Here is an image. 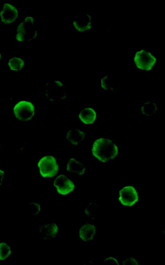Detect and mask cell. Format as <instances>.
<instances>
[{
  "mask_svg": "<svg viewBox=\"0 0 165 265\" xmlns=\"http://www.w3.org/2000/svg\"><path fill=\"white\" fill-rule=\"evenodd\" d=\"M8 66L11 71H21L25 66V62L21 57L13 56L8 59Z\"/></svg>",
  "mask_w": 165,
  "mask_h": 265,
  "instance_id": "cell-18",
  "label": "cell"
},
{
  "mask_svg": "<svg viewBox=\"0 0 165 265\" xmlns=\"http://www.w3.org/2000/svg\"><path fill=\"white\" fill-rule=\"evenodd\" d=\"M89 150L92 158L99 164H106L114 160L120 155L119 145L109 137L95 138Z\"/></svg>",
  "mask_w": 165,
  "mask_h": 265,
  "instance_id": "cell-1",
  "label": "cell"
},
{
  "mask_svg": "<svg viewBox=\"0 0 165 265\" xmlns=\"http://www.w3.org/2000/svg\"><path fill=\"white\" fill-rule=\"evenodd\" d=\"M64 139L73 147L79 148L88 140V135L80 128L68 129L65 132Z\"/></svg>",
  "mask_w": 165,
  "mask_h": 265,
  "instance_id": "cell-13",
  "label": "cell"
},
{
  "mask_svg": "<svg viewBox=\"0 0 165 265\" xmlns=\"http://www.w3.org/2000/svg\"><path fill=\"white\" fill-rule=\"evenodd\" d=\"M92 13H76L72 22V31L87 32L92 30Z\"/></svg>",
  "mask_w": 165,
  "mask_h": 265,
  "instance_id": "cell-10",
  "label": "cell"
},
{
  "mask_svg": "<svg viewBox=\"0 0 165 265\" xmlns=\"http://www.w3.org/2000/svg\"><path fill=\"white\" fill-rule=\"evenodd\" d=\"M53 187L57 195L68 196L75 190L74 181L66 174L59 173L54 179Z\"/></svg>",
  "mask_w": 165,
  "mask_h": 265,
  "instance_id": "cell-7",
  "label": "cell"
},
{
  "mask_svg": "<svg viewBox=\"0 0 165 265\" xmlns=\"http://www.w3.org/2000/svg\"><path fill=\"white\" fill-rule=\"evenodd\" d=\"M159 111V107L155 100H146L140 105V114L142 116L155 115Z\"/></svg>",
  "mask_w": 165,
  "mask_h": 265,
  "instance_id": "cell-16",
  "label": "cell"
},
{
  "mask_svg": "<svg viewBox=\"0 0 165 265\" xmlns=\"http://www.w3.org/2000/svg\"><path fill=\"white\" fill-rule=\"evenodd\" d=\"M60 231L59 224L54 221H45L37 228V233L43 240L56 239L59 235Z\"/></svg>",
  "mask_w": 165,
  "mask_h": 265,
  "instance_id": "cell-11",
  "label": "cell"
},
{
  "mask_svg": "<svg viewBox=\"0 0 165 265\" xmlns=\"http://www.w3.org/2000/svg\"><path fill=\"white\" fill-rule=\"evenodd\" d=\"M37 175L42 179H51L59 173V163L57 158L50 153H46L37 159Z\"/></svg>",
  "mask_w": 165,
  "mask_h": 265,
  "instance_id": "cell-4",
  "label": "cell"
},
{
  "mask_svg": "<svg viewBox=\"0 0 165 265\" xmlns=\"http://www.w3.org/2000/svg\"><path fill=\"white\" fill-rule=\"evenodd\" d=\"M12 255V246L8 241H0V260H6Z\"/></svg>",
  "mask_w": 165,
  "mask_h": 265,
  "instance_id": "cell-19",
  "label": "cell"
},
{
  "mask_svg": "<svg viewBox=\"0 0 165 265\" xmlns=\"http://www.w3.org/2000/svg\"><path fill=\"white\" fill-rule=\"evenodd\" d=\"M2 149H3V145L1 144V143L0 142V153L2 152Z\"/></svg>",
  "mask_w": 165,
  "mask_h": 265,
  "instance_id": "cell-24",
  "label": "cell"
},
{
  "mask_svg": "<svg viewBox=\"0 0 165 265\" xmlns=\"http://www.w3.org/2000/svg\"><path fill=\"white\" fill-rule=\"evenodd\" d=\"M5 171L0 168V187L3 185L4 179Z\"/></svg>",
  "mask_w": 165,
  "mask_h": 265,
  "instance_id": "cell-22",
  "label": "cell"
},
{
  "mask_svg": "<svg viewBox=\"0 0 165 265\" xmlns=\"http://www.w3.org/2000/svg\"><path fill=\"white\" fill-rule=\"evenodd\" d=\"M100 89L105 92H114L115 91L114 88L111 83L108 74L106 72L101 77Z\"/></svg>",
  "mask_w": 165,
  "mask_h": 265,
  "instance_id": "cell-20",
  "label": "cell"
},
{
  "mask_svg": "<svg viewBox=\"0 0 165 265\" xmlns=\"http://www.w3.org/2000/svg\"><path fill=\"white\" fill-rule=\"evenodd\" d=\"M96 225L92 221L87 220L81 224L76 232L77 240L80 243L87 244L96 240Z\"/></svg>",
  "mask_w": 165,
  "mask_h": 265,
  "instance_id": "cell-8",
  "label": "cell"
},
{
  "mask_svg": "<svg viewBox=\"0 0 165 265\" xmlns=\"http://www.w3.org/2000/svg\"><path fill=\"white\" fill-rule=\"evenodd\" d=\"M28 206L34 216H39L43 212V207L39 201L30 200L28 202Z\"/></svg>",
  "mask_w": 165,
  "mask_h": 265,
  "instance_id": "cell-21",
  "label": "cell"
},
{
  "mask_svg": "<svg viewBox=\"0 0 165 265\" xmlns=\"http://www.w3.org/2000/svg\"><path fill=\"white\" fill-rule=\"evenodd\" d=\"M19 16L18 8L9 1H6L2 4L0 13V21L4 25L15 22Z\"/></svg>",
  "mask_w": 165,
  "mask_h": 265,
  "instance_id": "cell-12",
  "label": "cell"
},
{
  "mask_svg": "<svg viewBox=\"0 0 165 265\" xmlns=\"http://www.w3.org/2000/svg\"><path fill=\"white\" fill-rule=\"evenodd\" d=\"M65 170L68 176H79L87 171L85 163L75 157H70L65 163Z\"/></svg>",
  "mask_w": 165,
  "mask_h": 265,
  "instance_id": "cell-14",
  "label": "cell"
},
{
  "mask_svg": "<svg viewBox=\"0 0 165 265\" xmlns=\"http://www.w3.org/2000/svg\"><path fill=\"white\" fill-rule=\"evenodd\" d=\"M97 112L92 106L86 105L78 112L77 117L83 124L89 125L94 123L96 119Z\"/></svg>",
  "mask_w": 165,
  "mask_h": 265,
  "instance_id": "cell-15",
  "label": "cell"
},
{
  "mask_svg": "<svg viewBox=\"0 0 165 265\" xmlns=\"http://www.w3.org/2000/svg\"><path fill=\"white\" fill-rule=\"evenodd\" d=\"M2 58H3V54H2V52L0 50V62L1 61L2 59Z\"/></svg>",
  "mask_w": 165,
  "mask_h": 265,
  "instance_id": "cell-23",
  "label": "cell"
},
{
  "mask_svg": "<svg viewBox=\"0 0 165 265\" xmlns=\"http://www.w3.org/2000/svg\"><path fill=\"white\" fill-rule=\"evenodd\" d=\"M45 100L56 104L67 100L68 92L64 83L61 80L46 81L44 83Z\"/></svg>",
  "mask_w": 165,
  "mask_h": 265,
  "instance_id": "cell-5",
  "label": "cell"
},
{
  "mask_svg": "<svg viewBox=\"0 0 165 265\" xmlns=\"http://www.w3.org/2000/svg\"><path fill=\"white\" fill-rule=\"evenodd\" d=\"M13 113L15 117L19 120L23 122L28 121L35 115V106L30 101H20L14 106Z\"/></svg>",
  "mask_w": 165,
  "mask_h": 265,
  "instance_id": "cell-9",
  "label": "cell"
},
{
  "mask_svg": "<svg viewBox=\"0 0 165 265\" xmlns=\"http://www.w3.org/2000/svg\"><path fill=\"white\" fill-rule=\"evenodd\" d=\"M40 34L35 17H26L20 22L17 27L16 43L19 44H29L36 40Z\"/></svg>",
  "mask_w": 165,
  "mask_h": 265,
  "instance_id": "cell-2",
  "label": "cell"
},
{
  "mask_svg": "<svg viewBox=\"0 0 165 265\" xmlns=\"http://www.w3.org/2000/svg\"><path fill=\"white\" fill-rule=\"evenodd\" d=\"M140 199V191L132 184L122 185L117 189V200L123 208L135 207Z\"/></svg>",
  "mask_w": 165,
  "mask_h": 265,
  "instance_id": "cell-6",
  "label": "cell"
},
{
  "mask_svg": "<svg viewBox=\"0 0 165 265\" xmlns=\"http://www.w3.org/2000/svg\"><path fill=\"white\" fill-rule=\"evenodd\" d=\"M156 54L145 48H138L132 53V67L138 72H151L155 68Z\"/></svg>",
  "mask_w": 165,
  "mask_h": 265,
  "instance_id": "cell-3",
  "label": "cell"
},
{
  "mask_svg": "<svg viewBox=\"0 0 165 265\" xmlns=\"http://www.w3.org/2000/svg\"><path fill=\"white\" fill-rule=\"evenodd\" d=\"M104 263H114L116 264H137L140 263V261L135 257H116V256H106L104 258Z\"/></svg>",
  "mask_w": 165,
  "mask_h": 265,
  "instance_id": "cell-17",
  "label": "cell"
}]
</instances>
